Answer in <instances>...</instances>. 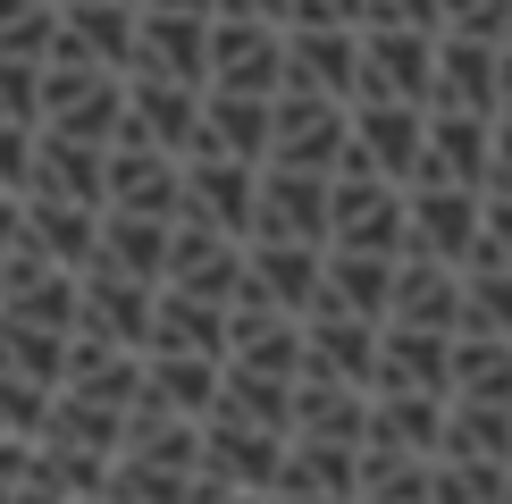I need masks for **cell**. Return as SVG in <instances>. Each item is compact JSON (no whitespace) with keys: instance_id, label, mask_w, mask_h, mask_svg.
<instances>
[{"instance_id":"obj_22","label":"cell","mask_w":512,"mask_h":504,"mask_svg":"<svg viewBox=\"0 0 512 504\" xmlns=\"http://www.w3.org/2000/svg\"><path fill=\"white\" fill-rule=\"evenodd\" d=\"M135 68H152V76H185V84H210V17H194V9H152V0H143Z\"/></svg>"},{"instance_id":"obj_39","label":"cell","mask_w":512,"mask_h":504,"mask_svg":"<svg viewBox=\"0 0 512 504\" xmlns=\"http://www.w3.org/2000/svg\"><path fill=\"white\" fill-rule=\"evenodd\" d=\"M42 437H68V446L118 454V446H126V412H118V404H101V395L59 387V404H51V420H42Z\"/></svg>"},{"instance_id":"obj_3","label":"cell","mask_w":512,"mask_h":504,"mask_svg":"<svg viewBox=\"0 0 512 504\" xmlns=\"http://www.w3.org/2000/svg\"><path fill=\"white\" fill-rule=\"evenodd\" d=\"M328 227H336V168L261 160V219H252V236H303V244H328Z\"/></svg>"},{"instance_id":"obj_47","label":"cell","mask_w":512,"mask_h":504,"mask_svg":"<svg viewBox=\"0 0 512 504\" xmlns=\"http://www.w3.org/2000/svg\"><path fill=\"white\" fill-rule=\"evenodd\" d=\"M445 34H487V42H504V34H512V0H445Z\"/></svg>"},{"instance_id":"obj_37","label":"cell","mask_w":512,"mask_h":504,"mask_svg":"<svg viewBox=\"0 0 512 504\" xmlns=\"http://www.w3.org/2000/svg\"><path fill=\"white\" fill-rule=\"evenodd\" d=\"M454 395L512 404V336H487V328H462L454 336Z\"/></svg>"},{"instance_id":"obj_34","label":"cell","mask_w":512,"mask_h":504,"mask_svg":"<svg viewBox=\"0 0 512 504\" xmlns=\"http://www.w3.org/2000/svg\"><path fill=\"white\" fill-rule=\"evenodd\" d=\"M110 462L93 446H68V437H34V479L26 496H110Z\"/></svg>"},{"instance_id":"obj_27","label":"cell","mask_w":512,"mask_h":504,"mask_svg":"<svg viewBox=\"0 0 512 504\" xmlns=\"http://www.w3.org/2000/svg\"><path fill=\"white\" fill-rule=\"evenodd\" d=\"M101 219L110 202H59V194H26V236L51 252L59 269H93L101 261Z\"/></svg>"},{"instance_id":"obj_2","label":"cell","mask_w":512,"mask_h":504,"mask_svg":"<svg viewBox=\"0 0 512 504\" xmlns=\"http://www.w3.org/2000/svg\"><path fill=\"white\" fill-rule=\"evenodd\" d=\"M42 126L84 143H118L126 135V68H101V59H51L42 76Z\"/></svg>"},{"instance_id":"obj_52","label":"cell","mask_w":512,"mask_h":504,"mask_svg":"<svg viewBox=\"0 0 512 504\" xmlns=\"http://www.w3.org/2000/svg\"><path fill=\"white\" fill-rule=\"evenodd\" d=\"M219 17H277V26H294V0H219Z\"/></svg>"},{"instance_id":"obj_40","label":"cell","mask_w":512,"mask_h":504,"mask_svg":"<svg viewBox=\"0 0 512 504\" xmlns=\"http://www.w3.org/2000/svg\"><path fill=\"white\" fill-rule=\"evenodd\" d=\"M462 328L512 336V269L504 261H471L462 269Z\"/></svg>"},{"instance_id":"obj_19","label":"cell","mask_w":512,"mask_h":504,"mask_svg":"<svg viewBox=\"0 0 512 504\" xmlns=\"http://www.w3.org/2000/svg\"><path fill=\"white\" fill-rule=\"evenodd\" d=\"M219 378H227V353H177V345H152V353H143V395H135V404L210 420V412H219Z\"/></svg>"},{"instance_id":"obj_46","label":"cell","mask_w":512,"mask_h":504,"mask_svg":"<svg viewBox=\"0 0 512 504\" xmlns=\"http://www.w3.org/2000/svg\"><path fill=\"white\" fill-rule=\"evenodd\" d=\"M34 152H42V126L34 118H0V185H9V194L34 185Z\"/></svg>"},{"instance_id":"obj_32","label":"cell","mask_w":512,"mask_h":504,"mask_svg":"<svg viewBox=\"0 0 512 504\" xmlns=\"http://www.w3.org/2000/svg\"><path fill=\"white\" fill-rule=\"evenodd\" d=\"M152 345H177V353H227V303H219V294H194V286H160Z\"/></svg>"},{"instance_id":"obj_49","label":"cell","mask_w":512,"mask_h":504,"mask_svg":"<svg viewBox=\"0 0 512 504\" xmlns=\"http://www.w3.org/2000/svg\"><path fill=\"white\" fill-rule=\"evenodd\" d=\"M370 26H429V34H445V0H370Z\"/></svg>"},{"instance_id":"obj_24","label":"cell","mask_w":512,"mask_h":504,"mask_svg":"<svg viewBox=\"0 0 512 504\" xmlns=\"http://www.w3.org/2000/svg\"><path fill=\"white\" fill-rule=\"evenodd\" d=\"M437 101L504 118V42H487V34H437Z\"/></svg>"},{"instance_id":"obj_8","label":"cell","mask_w":512,"mask_h":504,"mask_svg":"<svg viewBox=\"0 0 512 504\" xmlns=\"http://www.w3.org/2000/svg\"><path fill=\"white\" fill-rule=\"evenodd\" d=\"M454 336L462 328H420V320H387L378 336V395H454Z\"/></svg>"},{"instance_id":"obj_29","label":"cell","mask_w":512,"mask_h":504,"mask_svg":"<svg viewBox=\"0 0 512 504\" xmlns=\"http://www.w3.org/2000/svg\"><path fill=\"white\" fill-rule=\"evenodd\" d=\"M387 320L462 328V261H437V252H403V269H395V311H387Z\"/></svg>"},{"instance_id":"obj_15","label":"cell","mask_w":512,"mask_h":504,"mask_svg":"<svg viewBox=\"0 0 512 504\" xmlns=\"http://www.w3.org/2000/svg\"><path fill=\"white\" fill-rule=\"evenodd\" d=\"M378 336H387V320L345 311V303H319V311H303V370H319V378H361V387H370Z\"/></svg>"},{"instance_id":"obj_30","label":"cell","mask_w":512,"mask_h":504,"mask_svg":"<svg viewBox=\"0 0 512 504\" xmlns=\"http://www.w3.org/2000/svg\"><path fill=\"white\" fill-rule=\"evenodd\" d=\"M395 269H403V252L328 244V286H319V303H345V311H370V320H387V311H395ZM319 303H311V311H319Z\"/></svg>"},{"instance_id":"obj_28","label":"cell","mask_w":512,"mask_h":504,"mask_svg":"<svg viewBox=\"0 0 512 504\" xmlns=\"http://www.w3.org/2000/svg\"><path fill=\"white\" fill-rule=\"evenodd\" d=\"M370 404L378 395L361 378H319V370L294 378V429L303 437H345V446H361L370 437Z\"/></svg>"},{"instance_id":"obj_35","label":"cell","mask_w":512,"mask_h":504,"mask_svg":"<svg viewBox=\"0 0 512 504\" xmlns=\"http://www.w3.org/2000/svg\"><path fill=\"white\" fill-rule=\"evenodd\" d=\"M361 496L370 504H437V454L361 446Z\"/></svg>"},{"instance_id":"obj_11","label":"cell","mask_w":512,"mask_h":504,"mask_svg":"<svg viewBox=\"0 0 512 504\" xmlns=\"http://www.w3.org/2000/svg\"><path fill=\"white\" fill-rule=\"evenodd\" d=\"M244 269H252V236H227V227H210V219H177V244H168V278L160 286H194V294L236 303Z\"/></svg>"},{"instance_id":"obj_33","label":"cell","mask_w":512,"mask_h":504,"mask_svg":"<svg viewBox=\"0 0 512 504\" xmlns=\"http://www.w3.org/2000/svg\"><path fill=\"white\" fill-rule=\"evenodd\" d=\"M168 244H177V219H152V210H110L101 219V261L110 269L168 278Z\"/></svg>"},{"instance_id":"obj_36","label":"cell","mask_w":512,"mask_h":504,"mask_svg":"<svg viewBox=\"0 0 512 504\" xmlns=\"http://www.w3.org/2000/svg\"><path fill=\"white\" fill-rule=\"evenodd\" d=\"M219 412L261 420V429H294V378H286V370H261V362H227Z\"/></svg>"},{"instance_id":"obj_1","label":"cell","mask_w":512,"mask_h":504,"mask_svg":"<svg viewBox=\"0 0 512 504\" xmlns=\"http://www.w3.org/2000/svg\"><path fill=\"white\" fill-rule=\"evenodd\" d=\"M286 437H294V429H261V420L210 412V420H202L194 496H269V488H277V462H286Z\"/></svg>"},{"instance_id":"obj_51","label":"cell","mask_w":512,"mask_h":504,"mask_svg":"<svg viewBox=\"0 0 512 504\" xmlns=\"http://www.w3.org/2000/svg\"><path fill=\"white\" fill-rule=\"evenodd\" d=\"M26 479H34V437L0 429V496H26Z\"/></svg>"},{"instance_id":"obj_55","label":"cell","mask_w":512,"mask_h":504,"mask_svg":"<svg viewBox=\"0 0 512 504\" xmlns=\"http://www.w3.org/2000/svg\"><path fill=\"white\" fill-rule=\"evenodd\" d=\"M504 118H512V34H504Z\"/></svg>"},{"instance_id":"obj_56","label":"cell","mask_w":512,"mask_h":504,"mask_svg":"<svg viewBox=\"0 0 512 504\" xmlns=\"http://www.w3.org/2000/svg\"><path fill=\"white\" fill-rule=\"evenodd\" d=\"M0 269H9V252H0Z\"/></svg>"},{"instance_id":"obj_10","label":"cell","mask_w":512,"mask_h":504,"mask_svg":"<svg viewBox=\"0 0 512 504\" xmlns=\"http://www.w3.org/2000/svg\"><path fill=\"white\" fill-rule=\"evenodd\" d=\"M152 320H160V278H135V269H110V261L84 269V320L76 328L152 353Z\"/></svg>"},{"instance_id":"obj_14","label":"cell","mask_w":512,"mask_h":504,"mask_svg":"<svg viewBox=\"0 0 512 504\" xmlns=\"http://www.w3.org/2000/svg\"><path fill=\"white\" fill-rule=\"evenodd\" d=\"M135 26H143V0H59L51 59H101V68H135Z\"/></svg>"},{"instance_id":"obj_31","label":"cell","mask_w":512,"mask_h":504,"mask_svg":"<svg viewBox=\"0 0 512 504\" xmlns=\"http://www.w3.org/2000/svg\"><path fill=\"white\" fill-rule=\"evenodd\" d=\"M370 395H378V387H370ZM445 412H454V395H378V404H370V437H361V446L437 454V446H445Z\"/></svg>"},{"instance_id":"obj_45","label":"cell","mask_w":512,"mask_h":504,"mask_svg":"<svg viewBox=\"0 0 512 504\" xmlns=\"http://www.w3.org/2000/svg\"><path fill=\"white\" fill-rule=\"evenodd\" d=\"M42 76H51V59L0 51V118H34L42 126Z\"/></svg>"},{"instance_id":"obj_9","label":"cell","mask_w":512,"mask_h":504,"mask_svg":"<svg viewBox=\"0 0 512 504\" xmlns=\"http://www.w3.org/2000/svg\"><path fill=\"white\" fill-rule=\"evenodd\" d=\"M210 84L286 93V26L277 17H210Z\"/></svg>"},{"instance_id":"obj_6","label":"cell","mask_w":512,"mask_h":504,"mask_svg":"<svg viewBox=\"0 0 512 504\" xmlns=\"http://www.w3.org/2000/svg\"><path fill=\"white\" fill-rule=\"evenodd\" d=\"M177 219H210L227 236H252V219H261V160L185 152V210Z\"/></svg>"},{"instance_id":"obj_23","label":"cell","mask_w":512,"mask_h":504,"mask_svg":"<svg viewBox=\"0 0 512 504\" xmlns=\"http://www.w3.org/2000/svg\"><path fill=\"white\" fill-rule=\"evenodd\" d=\"M353 143L387 168V177H412L420 152H429V101H378V93H361L353 101Z\"/></svg>"},{"instance_id":"obj_26","label":"cell","mask_w":512,"mask_h":504,"mask_svg":"<svg viewBox=\"0 0 512 504\" xmlns=\"http://www.w3.org/2000/svg\"><path fill=\"white\" fill-rule=\"evenodd\" d=\"M26 194H59V202H110V143H84L42 126V152H34V185Z\"/></svg>"},{"instance_id":"obj_44","label":"cell","mask_w":512,"mask_h":504,"mask_svg":"<svg viewBox=\"0 0 512 504\" xmlns=\"http://www.w3.org/2000/svg\"><path fill=\"white\" fill-rule=\"evenodd\" d=\"M110 496H126V504H168V496H194V479H185V471H160V462H143V454H118V462H110Z\"/></svg>"},{"instance_id":"obj_21","label":"cell","mask_w":512,"mask_h":504,"mask_svg":"<svg viewBox=\"0 0 512 504\" xmlns=\"http://www.w3.org/2000/svg\"><path fill=\"white\" fill-rule=\"evenodd\" d=\"M319 286H328V244H303V236H252L244 294H269V303H286V311H311Z\"/></svg>"},{"instance_id":"obj_5","label":"cell","mask_w":512,"mask_h":504,"mask_svg":"<svg viewBox=\"0 0 512 504\" xmlns=\"http://www.w3.org/2000/svg\"><path fill=\"white\" fill-rule=\"evenodd\" d=\"M202 93H210V84L126 68V135H118V143H160V152H194V135H202Z\"/></svg>"},{"instance_id":"obj_18","label":"cell","mask_w":512,"mask_h":504,"mask_svg":"<svg viewBox=\"0 0 512 504\" xmlns=\"http://www.w3.org/2000/svg\"><path fill=\"white\" fill-rule=\"evenodd\" d=\"M110 210L177 219V210H185V152H160V143H110Z\"/></svg>"},{"instance_id":"obj_20","label":"cell","mask_w":512,"mask_h":504,"mask_svg":"<svg viewBox=\"0 0 512 504\" xmlns=\"http://www.w3.org/2000/svg\"><path fill=\"white\" fill-rule=\"evenodd\" d=\"M269 496H311V504H345V496H361V446H345V437H303V429H294Z\"/></svg>"},{"instance_id":"obj_17","label":"cell","mask_w":512,"mask_h":504,"mask_svg":"<svg viewBox=\"0 0 512 504\" xmlns=\"http://www.w3.org/2000/svg\"><path fill=\"white\" fill-rule=\"evenodd\" d=\"M227 362H261L303 378V311L269 303V294H236L227 303Z\"/></svg>"},{"instance_id":"obj_25","label":"cell","mask_w":512,"mask_h":504,"mask_svg":"<svg viewBox=\"0 0 512 504\" xmlns=\"http://www.w3.org/2000/svg\"><path fill=\"white\" fill-rule=\"evenodd\" d=\"M269 126H277V93H236V84H210V93H202V135H194V152L269 160Z\"/></svg>"},{"instance_id":"obj_50","label":"cell","mask_w":512,"mask_h":504,"mask_svg":"<svg viewBox=\"0 0 512 504\" xmlns=\"http://www.w3.org/2000/svg\"><path fill=\"white\" fill-rule=\"evenodd\" d=\"M294 26H370V0H294Z\"/></svg>"},{"instance_id":"obj_12","label":"cell","mask_w":512,"mask_h":504,"mask_svg":"<svg viewBox=\"0 0 512 504\" xmlns=\"http://www.w3.org/2000/svg\"><path fill=\"white\" fill-rule=\"evenodd\" d=\"M353 135V101L336 93H277V126H269V160H303V168H336Z\"/></svg>"},{"instance_id":"obj_53","label":"cell","mask_w":512,"mask_h":504,"mask_svg":"<svg viewBox=\"0 0 512 504\" xmlns=\"http://www.w3.org/2000/svg\"><path fill=\"white\" fill-rule=\"evenodd\" d=\"M487 185L512 194V118H496V168H487Z\"/></svg>"},{"instance_id":"obj_42","label":"cell","mask_w":512,"mask_h":504,"mask_svg":"<svg viewBox=\"0 0 512 504\" xmlns=\"http://www.w3.org/2000/svg\"><path fill=\"white\" fill-rule=\"evenodd\" d=\"M51 404H59L51 378H34V370H9V362H0V429H9V437H42Z\"/></svg>"},{"instance_id":"obj_38","label":"cell","mask_w":512,"mask_h":504,"mask_svg":"<svg viewBox=\"0 0 512 504\" xmlns=\"http://www.w3.org/2000/svg\"><path fill=\"white\" fill-rule=\"evenodd\" d=\"M437 454L512 462V404H479V395H454V412H445V446H437Z\"/></svg>"},{"instance_id":"obj_13","label":"cell","mask_w":512,"mask_h":504,"mask_svg":"<svg viewBox=\"0 0 512 504\" xmlns=\"http://www.w3.org/2000/svg\"><path fill=\"white\" fill-rule=\"evenodd\" d=\"M479 219H487V185H412V244L403 252H437V261L471 269Z\"/></svg>"},{"instance_id":"obj_41","label":"cell","mask_w":512,"mask_h":504,"mask_svg":"<svg viewBox=\"0 0 512 504\" xmlns=\"http://www.w3.org/2000/svg\"><path fill=\"white\" fill-rule=\"evenodd\" d=\"M496 504L512 496V462H479V454H437V504Z\"/></svg>"},{"instance_id":"obj_48","label":"cell","mask_w":512,"mask_h":504,"mask_svg":"<svg viewBox=\"0 0 512 504\" xmlns=\"http://www.w3.org/2000/svg\"><path fill=\"white\" fill-rule=\"evenodd\" d=\"M471 261H504L512 269V194H496V185H487V219H479V252Z\"/></svg>"},{"instance_id":"obj_7","label":"cell","mask_w":512,"mask_h":504,"mask_svg":"<svg viewBox=\"0 0 512 504\" xmlns=\"http://www.w3.org/2000/svg\"><path fill=\"white\" fill-rule=\"evenodd\" d=\"M361 93L437 101V34L429 26H361Z\"/></svg>"},{"instance_id":"obj_16","label":"cell","mask_w":512,"mask_h":504,"mask_svg":"<svg viewBox=\"0 0 512 504\" xmlns=\"http://www.w3.org/2000/svg\"><path fill=\"white\" fill-rule=\"evenodd\" d=\"M286 84L361 101V26H286Z\"/></svg>"},{"instance_id":"obj_43","label":"cell","mask_w":512,"mask_h":504,"mask_svg":"<svg viewBox=\"0 0 512 504\" xmlns=\"http://www.w3.org/2000/svg\"><path fill=\"white\" fill-rule=\"evenodd\" d=\"M51 34H59V0H0V51L51 59Z\"/></svg>"},{"instance_id":"obj_4","label":"cell","mask_w":512,"mask_h":504,"mask_svg":"<svg viewBox=\"0 0 512 504\" xmlns=\"http://www.w3.org/2000/svg\"><path fill=\"white\" fill-rule=\"evenodd\" d=\"M487 168H496V110L429 101V152L403 185H487Z\"/></svg>"},{"instance_id":"obj_54","label":"cell","mask_w":512,"mask_h":504,"mask_svg":"<svg viewBox=\"0 0 512 504\" xmlns=\"http://www.w3.org/2000/svg\"><path fill=\"white\" fill-rule=\"evenodd\" d=\"M152 9H194V17H219V0H152Z\"/></svg>"}]
</instances>
